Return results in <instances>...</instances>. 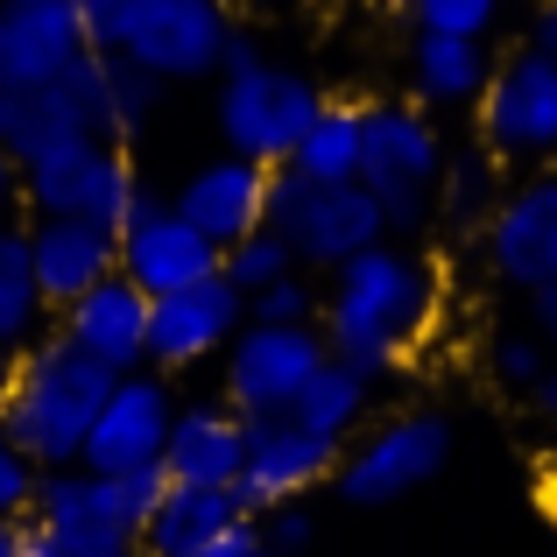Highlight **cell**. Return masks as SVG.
<instances>
[{"label":"cell","mask_w":557,"mask_h":557,"mask_svg":"<svg viewBox=\"0 0 557 557\" xmlns=\"http://www.w3.org/2000/svg\"><path fill=\"white\" fill-rule=\"evenodd\" d=\"M437 325V269L403 240H381L360 261H346L325 289V311H318V332H325L332 360L360 368L368 381L395 374Z\"/></svg>","instance_id":"1"},{"label":"cell","mask_w":557,"mask_h":557,"mask_svg":"<svg viewBox=\"0 0 557 557\" xmlns=\"http://www.w3.org/2000/svg\"><path fill=\"white\" fill-rule=\"evenodd\" d=\"M113 381L99 360H85L64 332H42L36 346L14 354V381H8V403H0V423L8 437L42 466V473H64V466L85 459V437H92L99 409H107Z\"/></svg>","instance_id":"2"},{"label":"cell","mask_w":557,"mask_h":557,"mask_svg":"<svg viewBox=\"0 0 557 557\" xmlns=\"http://www.w3.org/2000/svg\"><path fill=\"white\" fill-rule=\"evenodd\" d=\"M451 149L437 121L417 99H374L368 107V149H360V184L381 198L388 240H409L437 219V177H445Z\"/></svg>","instance_id":"3"},{"label":"cell","mask_w":557,"mask_h":557,"mask_svg":"<svg viewBox=\"0 0 557 557\" xmlns=\"http://www.w3.org/2000/svg\"><path fill=\"white\" fill-rule=\"evenodd\" d=\"M141 198H149V184L135 177L127 149H113L99 135H71L22 156V205L36 219H92L107 233H127Z\"/></svg>","instance_id":"4"},{"label":"cell","mask_w":557,"mask_h":557,"mask_svg":"<svg viewBox=\"0 0 557 557\" xmlns=\"http://www.w3.org/2000/svg\"><path fill=\"white\" fill-rule=\"evenodd\" d=\"M318 113H325V92H318L297 64L261 57V64H247V71H219L212 121H219L226 156H247V163H261V170H289V156L311 135Z\"/></svg>","instance_id":"5"},{"label":"cell","mask_w":557,"mask_h":557,"mask_svg":"<svg viewBox=\"0 0 557 557\" xmlns=\"http://www.w3.org/2000/svg\"><path fill=\"white\" fill-rule=\"evenodd\" d=\"M269 233H283L297 269H332L360 261L368 247L388 240V219L368 184H304L297 170H275L269 184Z\"/></svg>","instance_id":"6"},{"label":"cell","mask_w":557,"mask_h":557,"mask_svg":"<svg viewBox=\"0 0 557 557\" xmlns=\"http://www.w3.org/2000/svg\"><path fill=\"white\" fill-rule=\"evenodd\" d=\"M445 466H451V417L445 409H403V417L374 423L346 445L332 487H339L346 508H388L431 487Z\"/></svg>","instance_id":"7"},{"label":"cell","mask_w":557,"mask_h":557,"mask_svg":"<svg viewBox=\"0 0 557 557\" xmlns=\"http://www.w3.org/2000/svg\"><path fill=\"white\" fill-rule=\"evenodd\" d=\"M325 360H332V346L318 325H247L226 346V360H219V403L240 409L247 423L289 417Z\"/></svg>","instance_id":"8"},{"label":"cell","mask_w":557,"mask_h":557,"mask_svg":"<svg viewBox=\"0 0 557 557\" xmlns=\"http://www.w3.org/2000/svg\"><path fill=\"white\" fill-rule=\"evenodd\" d=\"M480 121V149L494 163H530L550 170L557 163V57L544 50H508L487 78V99L473 107Z\"/></svg>","instance_id":"9"},{"label":"cell","mask_w":557,"mask_h":557,"mask_svg":"<svg viewBox=\"0 0 557 557\" xmlns=\"http://www.w3.org/2000/svg\"><path fill=\"white\" fill-rule=\"evenodd\" d=\"M170 494L163 466L149 473H85V466H64V473H42V494H36V530H57V536H85V544H141L156 502Z\"/></svg>","instance_id":"10"},{"label":"cell","mask_w":557,"mask_h":557,"mask_svg":"<svg viewBox=\"0 0 557 557\" xmlns=\"http://www.w3.org/2000/svg\"><path fill=\"white\" fill-rule=\"evenodd\" d=\"M233 36H240L233 0H149L141 22L127 28L121 57L163 85H198V78H219Z\"/></svg>","instance_id":"11"},{"label":"cell","mask_w":557,"mask_h":557,"mask_svg":"<svg viewBox=\"0 0 557 557\" xmlns=\"http://www.w3.org/2000/svg\"><path fill=\"white\" fill-rule=\"evenodd\" d=\"M177 388H170V374L141 368V374H121L107 395V409H99L92 437H85V473H149V466H163V445H170V423H177Z\"/></svg>","instance_id":"12"},{"label":"cell","mask_w":557,"mask_h":557,"mask_svg":"<svg viewBox=\"0 0 557 557\" xmlns=\"http://www.w3.org/2000/svg\"><path fill=\"white\" fill-rule=\"evenodd\" d=\"M339 459H346V445L304 431L297 417H261V423H247V459H240V487H233V502L261 522L269 508H289V502H304L311 487H325V480L339 473Z\"/></svg>","instance_id":"13"},{"label":"cell","mask_w":557,"mask_h":557,"mask_svg":"<svg viewBox=\"0 0 557 557\" xmlns=\"http://www.w3.org/2000/svg\"><path fill=\"white\" fill-rule=\"evenodd\" d=\"M247 332V297L212 275V283H190L177 297H156L149 311V368L156 374H190L205 360H226V346Z\"/></svg>","instance_id":"14"},{"label":"cell","mask_w":557,"mask_h":557,"mask_svg":"<svg viewBox=\"0 0 557 557\" xmlns=\"http://www.w3.org/2000/svg\"><path fill=\"white\" fill-rule=\"evenodd\" d=\"M219 247L205 240L198 226L177 212L170 198H141V212L127 219V233H121V275L141 289V297H177V289H190V283H212L219 275Z\"/></svg>","instance_id":"15"},{"label":"cell","mask_w":557,"mask_h":557,"mask_svg":"<svg viewBox=\"0 0 557 557\" xmlns=\"http://www.w3.org/2000/svg\"><path fill=\"white\" fill-rule=\"evenodd\" d=\"M50 92L71 107V121H78L85 135H99V141H113V149H127V141H135L141 127L163 113V92H170V85L149 78L141 64H127V57L85 50L78 64H71L64 78L50 85Z\"/></svg>","instance_id":"16"},{"label":"cell","mask_w":557,"mask_h":557,"mask_svg":"<svg viewBox=\"0 0 557 557\" xmlns=\"http://www.w3.org/2000/svg\"><path fill=\"white\" fill-rule=\"evenodd\" d=\"M480 240H487L494 283L522 289V297L550 289L557 283V170L508 190V198L494 205V219H487Z\"/></svg>","instance_id":"17"},{"label":"cell","mask_w":557,"mask_h":557,"mask_svg":"<svg viewBox=\"0 0 557 557\" xmlns=\"http://www.w3.org/2000/svg\"><path fill=\"white\" fill-rule=\"evenodd\" d=\"M85 57L78 0H0V78L14 92H42Z\"/></svg>","instance_id":"18"},{"label":"cell","mask_w":557,"mask_h":557,"mask_svg":"<svg viewBox=\"0 0 557 557\" xmlns=\"http://www.w3.org/2000/svg\"><path fill=\"white\" fill-rule=\"evenodd\" d=\"M269 184H275V170L247 163V156H212V163H198L177 184V198H170V205H177L190 226L226 255V247L247 240V233L269 226Z\"/></svg>","instance_id":"19"},{"label":"cell","mask_w":557,"mask_h":557,"mask_svg":"<svg viewBox=\"0 0 557 557\" xmlns=\"http://www.w3.org/2000/svg\"><path fill=\"white\" fill-rule=\"evenodd\" d=\"M28 269H36V289L57 318L85 289L121 275V233L92 226V219H28Z\"/></svg>","instance_id":"20"},{"label":"cell","mask_w":557,"mask_h":557,"mask_svg":"<svg viewBox=\"0 0 557 557\" xmlns=\"http://www.w3.org/2000/svg\"><path fill=\"white\" fill-rule=\"evenodd\" d=\"M149 311L156 304L141 297L127 275H107V283L85 289L71 311H57V332H64L85 360H99L107 374H141L149 368Z\"/></svg>","instance_id":"21"},{"label":"cell","mask_w":557,"mask_h":557,"mask_svg":"<svg viewBox=\"0 0 557 557\" xmlns=\"http://www.w3.org/2000/svg\"><path fill=\"white\" fill-rule=\"evenodd\" d=\"M247 459V417L226 403H184L163 445V480L170 487H240Z\"/></svg>","instance_id":"22"},{"label":"cell","mask_w":557,"mask_h":557,"mask_svg":"<svg viewBox=\"0 0 557 557\" xmlns=\"http://www.w3.org/2000/svg\"><path fill=\"white\" fill-rule=\"evenodd\" d=\"M494 78L487 42L473 36H437V28H417L409 36V99L423 113H451V107H480Z\"/></svg>","instance_id":"23"},{"label":"cell","mask_w":557,"mask_h":557,"mask_svg":"<svg viewBox=\"0 0 557 557\" xmlns=\"http://www.w3.org/2000/svg\"><path fill=\"white\" fill-rule=\"evenodd\" d=\"M233 522H247V508L233 502V487H170L156 502L149 530H141V557H198L212 536H226Z\"/></svg>","instance_id":"24"},{"label":"cell","mask_w":557,"mask_h":557,"mask_svg":"<svg viewBox=\"0 0 557 557\" xmlns=\"http://www.w3.org/2000/svg\"><path fill=\"white\" fill-rule=\"evenodd\" d=\"M360 149H368V107L325 99V113H318L311 135L297 141L289 170H297L304 184H360Z\"/></svg>","instance_id":"25"},{"label":"cell","mask_w":557,"mask_h":557,"mask_svg":"<svg viewBox=\"0 0 557 557\" xmlns=\"http://www.w3.org/2000/svg\"><path fill=\"white\" fill-rule=\"evenodd\" d=\"M368 409H374V381L360 368H346V360H325L318 381L297 395V409L289 417L304 423V431L332 437V445H354L360 431H368Z\"/></svg>","instance_id":"26"},{"label":"cell","mask_w":557,"mask_h":557,"mask_svg":"<svg viewBox=\"0 0 557 557\" xmlns=\"http://www.w3.org/2000/svg\"><path fill=\"white\" fill-rule=\"evenodd\" d=\"M50 332V304L36 289V269H28V226L22 219H0V346H36Z\"/></svg>","instance_id":"27"},{"label":"cell","mask_w":557,"mask_h":557,"mask_svg":"<svg viewBox=\"0 0 557 557\" xmlns=\"http://www.w3.org/2000/svg\"><path fill=\"white\" fill-rule=\"evenodd\" d=\"M502 163H494L487 149H466L445 163V177H437V219H445L451 233H487L494 205H502Z\"/></svg>","instance_id":"28"},{"label":"cell","mask_w":557,"mask_h":557,"mask_svg":"<svg viewBox=\"0 0 557 557\" xmlns=\"http://www.w3.org/2000/svg\"><path fill=\"white\" fill-rule=\"evenodd\" d=\"M219 275H226L240 297H261L269 283H283V275H297V255H289V240L283 233H247L240 247H226V261H219Z\"/></svg>","instance_id":"29"},{"label":"cell","mask_w":557,"mask_h":557,"mask_svg":"<svg viewBox=\"0 0 557 557\" xmlns=\"http://www.w3.org/2000/svg\"><path fill=\"white\" fill-rule=\"evenodd\" d=\"M318 311H325V297H318V283L304 269L269 283L261 297H247V325H318Z\"/></svg>","instance_id":"30"},{"label":"cell","mask_w":557,"mask_h":557,"mask_svg":"<svg viewBox=\"0 0 557 557\" xmlns=\"http://www.w3.org/2000/svg\"><path fill=\"white\" fill-rule=\"evenodd\" d=\"M36 494H42V466L14 445L8 423H0V522H28L36 516Z\"/></svg>","instance_id":"31"},{"label":"cell","mask_w":557,"mask_h":557,"mask_svg":"<svg viewBox=\"0 0 557 557\" xmlns=\"http://www.w3.org/2000/svg\"><path fill=\"white\" fill-rule=\"evenodd\" d=\"M417 28H437V36H473L487 42V28L502 22V0H417L409 8Z\"/></svg>","instance_id":"32"},{"label":"cell","mask_w":557,"mask_h":557,"mask_svg":"<svg viewBox=\"0 0 557 557\" xmlns=\"http://www.w3.org/2000/svg\"><path fill=\"white\" fill-rule=\"evenodd\" d=\"M149 0H78V22H85V50L99 57H121L127 50V28L141 22Z\"/></svg>","instance_id":"33"},{"label":"cell","mask_w":557,"mask_h":557,"mask_svg":"<svg viewBox=\"0 0 557 557\" xmlns=\"http://www.w3.org/2000/svg\"><path fill=\"white\" fill-rule=\"evenodd\" d=\"M544 374H550V346L536 339V332H508V339H494V381H508V388H536Z\"/></svg>","instance_id":"34"},{"label":"cell","mask_w":557,"mask_h":557,"mask_svg":"<svg viewBox=\"0 0 557 557\" xmlns=\"http://www.w3.org/2000/svg\"><path fill=\"white\" fill-rule=\"evenodd\" d=\"M311 536H318V516L304 502H289V508H269L261 516V544H269L275 557H297V550H311Z\"/></svg>","instance_id":"35"},{"label":"cell","mask_w":557,"mask_h":557,"mask_svg":"<svg viewBox=\"0 0 557 557\" xmlns=\"http://www.w3.org/2000/svg\"><path fill=\"white\" fill-rule=\"evenodd\" d=\"M22 557H141L135 544H85V536H57V530H22Z\"/></svg>","instance_id":"36"},{"label":"cell","mask_w":557,"mask_h":557,"mask_svg":"<svg viewBox=\"0 0 557 557\" xmlns=\"http://www.w3.org/2000/svg\"><path fill=\"white\" fill-rule=\"evenodd\" d=\"M198 557H275L269 544H261V522L255 516H247V522H233V530L226 536H212V544H205Z\"/></svg>","instance_id":"37"},{"label":"cell","mask_w":557,"mask_h":557,"mask_svg":"<svg viewBox=\"0 0 557 557\" xmlns=\"http://www.w3.org/2000/svg\"><path fill=\"white\" fill-rule=\"evenodd\" d=\"M530 403H536V423H544V437H550V451H557V368L530 388Z\"/></svg>","instance_id":"38"},{"label":"cell","mask_w":557,"mask_h":557,"mask_svg":"<svg viewBox=\"0 0 557 557\" xmlns=\"http://www.w3.org/2000/svg\"><path fill=\"white\" fill-rule=\"evenodd\" d=\"M530 318H536V339H544L550 354H557V283H550V289H536V297H530Z\"/></svg>","instance_id":"39"},{"label":"cell","mask_w":557,"mask_h":557,"mask_svg":"<svg viewBox=\"0 0 557 557\" xmlns=\"http://www.w3.org/2000/svg\"><path fill=\"white\" fill-rule=\"evenodd\" d=\"M14 212H22V163L0 149V219H14Z\"/></svg>","instance_id":"40"},{"label":"cell","mask_w":557,"mask_h":557,"mask_svg":"<svg viewBox=\"0 0 557 557\" xmlns=\"http://www.w3.org/2000/svg\"><path fill=\"white\" fill-rule=\"evenodd\" d=\"M22 107H28V92H14V85L0 78V149H8L14 127H22Z\"/></svg>","instance_id":"41"},{"label":"cell","mask_w":557,"mask_h":557,"mask_svg":"<svg viewBox=\"0 0 557 557\" xmlns=\"http://www.w3.org/2000/svg\"><path fill=\"white\" fill-rule=\"evenodd\" d=\"M261 57H269V50H261V42H255V36L240 28V36L226 42V64H219V71H247V64H261Z\"/></svg>","instance_id":"42"},{"label":"cell","mask_w":557,"mask_h":557,"mask_svg":"<svg viewBox=\"0 0 557 557\" xmlns=\"http://www.w3.org/2000/svg\"><path fill=\"white\" fill-rule=\"evenodd\" d=\"M22 530L28 522H0V557H22Z\"/></svg>","instance_id":"43"},{"label":"cell","mask_w":557,"mask_h":557,"mask_svg":"<svg viewBox=\"0 0 557 557\" xmlns=\"http://www.w3.org/2000/svg\"><path fill=\"white\" fill-rule=\"evenodd\" d=\"M360 8H374V14H409L417 0H360Z\"/></svg>","instance_id":"44"},{"label":"cell","mask_w":557,"mask_h":557,"mask_svg":"<svg viewBox=\"0 0 557 557\" xmlns=\"http://www.w3.org/2000/svg\"><path fill=\"white\" fill-rule=\"evenodd\" d=\"M8 381H14V346H0V403H8Z\"/></svg>","instance_id":"45"},{"label":"cell","mask_w":557,"mask_h":557,"mask_svg":"<svg viewBox=\"0 0 557 557\" xmlns=\"http://www.w3.org/2000/svg\"><path fill=\"white\" fill-rule=\"evenodd\" d=\"M255 8H283V0H255Z\"/></svg>","instance_id":"46"}]
</instances>
